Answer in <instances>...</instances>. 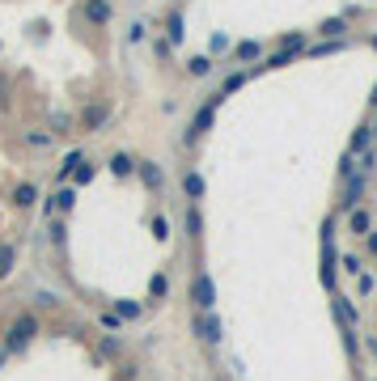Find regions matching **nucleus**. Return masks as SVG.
I'll return each mask as SVG.
<instances>
[{
    "label": "nucleus",
    "instance_id": "obj_1",
    "mask_svg": "<svg viewBox=\"0 0 377 381\" xmlns=\"http://www.w3.org/2000/svg\"><path fill=\"white\" fill-rule=\"evenodd\" d=\"M335 225H339V212H331L327 221H322V233H318V242H322V267H318V280H322V288H327V293H335V288H339V250H335Z\"/></svg>",
    "mask_w": 377,
    "mask_h": 381
},
{
    "label": "nucleus",
    "instance_id": "obj_2",
    "mask_svg": "<svg viewBox=\"0 0 377 381\" xmlns=\"http://www.w3.org/2000/svg\"><path fill=\"white\" fill-rule=\"evenodd\" d=\"M38 335H43L38 313H34V309H22V313H13V322L5 326V339H0V348H5L9 356H17V352H26Z\"/></svg>",
    "mask_w": 377,
    "mask_h": 381
},
{
    "label": "nucleus",
    "instance_id": "obj_3",
    "mask_svg": "<svg viewBox=\"0 0 377 381\" xmlns=\"http://www.w3.org/2000/svg\"><path fill=\"white\" fill-rule=\"evenodd\" d=\"M221 102H225V93H217V98H208L199 111H195V119H191V127L183 132V144L187 148H195L208 132H212V123H217V111H221Z\"/></svg>",
    "mask_w": 377,
    "mask_h": 381
},
{
    "label": "nucleus",
    "instance_id": "obj_4",
    "mask_svg": "<svg viewBox=\"0 0 377 381\" xmlns=\"http://www.w3.org/2000/svg\"><path fill=\"white\" fill-rule=\"evenodd\" d=\"M187 301L195 305V313H208V309H217V284H212V276H208V271H195V276H191Z\"/></svg>",
    "mask_w": 377,
    "mask_h": 381
},
{
    "label": "nucleus",
    "instance_id": "obj_5",
    "mask_svg": "<svg viewBox=\"0 0 377 381\" xmlns=\"http://www.w3.org/2000/svg\"><path fill=\"white\" fill-rule=\"evenodd\" d=\"M38 208H43L47 221H56V216H68V212L77 208V187H72V182H60V191H56V195H47V199H38Z\"/></svg>",
    "mask_w": 377,
    "mask_h": 381
},
{
    "label": "nucleus",
    "instance_id": "obj_6",
    "mask_svg": "<svg viewBox=\"0 0 377 381\" xmlns=\"http://www.w3.org/2000/svg\"><path fill=\"white\" fill-rule=\"evenodd\" d=\"M191 331H195V339H199V343H208V348H217V343L225 339V326H221L217 309H208V313H195V318H191Z\"/></svg>",
    "mask_w": 377,
    "mask_h": 381
},
{
    "label": "nucleus",
    "instance_id": "obj_7",
    "mask_svg": "<svg viewBox=\"0 0 377 381\" xmlns=\"http://www.w3.org/2000/svg\"><path fill=\"white\" fill-rule=\"evenodd\" d=\"M106 123H111V106H106V102H89V106H81V115H77V127H81L85 136L102 132Z\"/></svg>",
    "mask_w": 377,
    "mask_h": 381
},
{
    "label": "nucleus",
    "instance_id": "obj_8",
    "mask_svg": "<svg viewBox=\"0 0 377 381\" xmlns=\"http://www.w3.org/2000/svg\"><path fill=\"white\" fill-rule=\"evenodd\" d=\"M81 17L93 30H106V26L115 22V5H111V0H81Z\"/></svg>",
    "mask_w": 377,
    "mask_h": 381
},
{
    "label": "nucleus",
    "instance_id": "obj_9",
    "mask_svg": "<svg viewBox=\"0 0 377 381\" xmlns=\"http://www.w3.org/2000/svg\"><path fill=\"white\" fill-rule=\"evenodd\" d=\"M136 178H140L148 191H161V187H166V170H161L153 157H140V161H136Z\"/></svg>",
    "mask_w": 377,
    "mask_h": 381
},
{
    "label": "nucleus",
    "instance_id": "obj_10",
    "mask_svg": "<svg viewBox=\"0 0 377 381\" xmlns=\"http://www.w3.org/2000/svg\"><path fill=\"white\" fill-rule=\"evenodd\" d=\"M344 233H352V238H364V233H373V212L360 203V208H352L348 216H344Z\"/></svg>",
    "mask_w": 377,
    "mask_h": 381
},
{
    "label": "nucleus",
    "instance_id": "obj_11",
    "mask_svg": "<svg viewBox=\"0 0 377 381\" xmlns=\"http://www.w3.org/2000/svg\"><path fill=\"white\" fill-rule=\"evenodd\" d=\"M331 309H335V322L344 326V331H356V322H360V313H356V305H352L348 297H335V301H331Z\"/></svg>",
    "mask_w": 377,
    "mask_h": 381
},
{
    "label": "nucleus",
    "instance_id": "obj_12",
    "mask_svg": "<svg viewBox=\"0 0 377 381\" xmlns=\"http://www.w3.org/2000/svg\"><path fill=\"white\" fill-rule=\"evenodd\" d=\"M9 199H13V208H17V212H26V208H34L43 195H38V187H34V182H17Z\"/></svg>",
    "mask_w": 377,
    "mask_h": 381
},
{
    "label": "nucleus",
    "instance_id": "obj_13",
    "mask_svg": "<svg viewBox=\"0 0 377 381\" xmlns=\"http://www.w3.org/2000/svg\"><path fill=\"white\" fill-rule=\"evenodd\" d=\"M77 166H85V148H68V153H64V161H60L56 178H60V182H68V178L77 174Z\"/></svg>",
    "mask_w": 377,
    "mask_h": 381
},
{
    "label": "nucleus",
    "instance_id": "obj_14",
    "mask_svg": "<svg viewBox=\"0 0 377 381\" xmlns=\"http://www.w3.org/2000/svg\"><path fill=\"white\" fill-rule=\"evenodd\" d=\"M183 191H187V199H191V203H199V199H203V191H208L203 174H199V170H187V174H183Z\"/></svg>",
    "mask_w": 377,
    "mask_h": 381
},
{
    "label": "nucleus",
    "instance_id": "obj_15",
    "mask_svg": "<svg viewBox=\"0 0 377 381\" xmlns=\"http://www.w3.org/2000/svg\"><path fill=\"white\" fill-rule=\"evenodd\" d=\"M106 170H111L115 178H132L136 174V161L128 153H111V161H106Z\"/></svg>",
    "mask_w": 377,
    "mask_h": 381
},
{
    "label": "nucleus",
    "instance_id": "obj_16",
    "mask_svg": "<svg viewBox=\"0 0 377 381\" xmlns=\"http://www.w3.org/2000/svg\"><path fill=\"white\" fill-rule=\"evenodd\" d=\"M111 309H115L123 322H136V318H144V305H140V301H132V297H119V301H111Z\"/></svg>",
    "mask_w": 377,
    "mask_h": 381
},
{
    "label": "nucleus",
    "instance_id": "obj_17",
    "mask_svg": "<svg viewBox=\"0 0 377 381\" xmlns=\"http://www.w3.org/2000/svg\"><path fill=\"white\" fill-rule=\"evenodd\" d=\"M314 34H322V38H348V17H344V13H339V17H327Z\"/></svg>",
    "mask_w": 377,
    "mask_h": 381
},
{
    "label": "nucleus",
    "instance_id": "obj_18",
    "mask_svg": "<svg viewBox=\"0 0 377 381\" xmlns=\"http://www.w3.org/2000/svg\"><path fill=\"white\" fill-rule=\"evenodd\" d=\"M364 148H373V127H369V123H360V127L352 132V144H348V153H352V157H360Z\"/></svg>",
    "mask_w": 377,
    "mask_h": 381
},
{
    "label": "nucleus",
    "instance_id": "obj_19",
    "mask_svg": "<svg viewBox=\"0 0 377 381\" xmlns=\"http://www.w3.org/2000/svg\"><path fill=\"white\" fill-rule=\"evenodd\" d=\"M233 60H238V64H254V60L263 64V47H259V42H238V47H233Z\"/></svg>",
    "mask_w": 377,
    "mask_h": 381
},
{
    "label": "nucleus",
    "instance_id": "obj_20",
    "mask_svg": "<svg viewBox=\"0 0 377 381\" xmlns=\"http://www.w3.org/2000/svg\"><path fill=\"white\" fill-rule=\"evenodd\" d=\"M309 56H335V51H348V38H322L314 47H305Z\"/></svg>",
    "mask_w": 377,
    "mask_h": 381
},
{
    "label": "nucleus",
    "instance_id": "obj_21",
    "mask_svg": "<svg viewBox=\"0 0 377 381\" xmlns=\"http://www.w3.org/2000/svg\"><path fill=\"white\" fill-rule=\"evenodd\" d=\"M339 267H344V276H360V271H364V254L360 250H344L339 254Z\"/></svg>",
    "mask_w": 377,
    "mask_h": 381
},
{
    "label": "nucleus",
    "instance_id": "obj_22",
    "mask_svg": "<svg viewBox=\"0 0 377 381\" xmlns=\"http://www.w3.org/2000/svg\"><path fill=\"white\" fill-rule=\"evenodd\" d=\"M309 47V34L305 30H288V34H280V51H305Z\"/></svg>",
    "mask_w": 377,
    "mask_h": 381
},
{
    "label": "nucleus",
    "instance_id": "obj_23",
    "mask_svg": "<svg viewBox=\"0 0 377 381\" xmlns=\"http://www.w3.org/2000/svg\"><path fill=\"white\" fill-rule=\"evenodd\" d=\"M98 326H102V331H106V335H119V331H123V326H128V322H123V318H119L115 309H102V313H98Z\"/></svg>",
    "mask_w": 377,
    "mask_h": 381
},
{
    "label": "nucleus",
    "instance_id": "obj_24",
    "mask_svg": "<svg viewBox=\"0 0 377 381\" xmlns=\"http://www.w3.org/2000/svg\"><path fill=\"white\" fill-rule=\"evenodd\" d=\"M13 267H17V246H13V242H5V246H0V280L13 276Z\"/></svg>",
    "mask_w": 377,
    "mask_h": 381
},
{
    "label": "nucleus",
    "instance_id": "obj_25",
    "mask_svg": "<svg viewBox=\"0 0 377 381\" xmlns=\"http://www.w3.org/2000/svg\"><path fill=\"white\" fill-rule=\"evenodd\" d=\"M47 238H51V246H60V250H64V242H68V221H64V216H56V221H51Z\"/></svg>",
    "mask_w": 377,
    "mask_h": 381
},
{
    "label": "nucleus",
    "instance_id": "obj_26",
    "mask_svg": "<svg viewBox=\"0 0 377 381\" xmlns=\"http://www.w3.org/2000/svg\"><path fill=\"white\" fill-rule=\"evenodd\" d=\"M166 42H170V47L183 42V13H170V17H166Z\"/></svg>",
    "mask_w": 377,
    "mask_h": 381
},
{
    "label": "nucleus",
    "instance_id": "obj_27",
    "mask_svg": "<svg viewBox=\"0 0 377 381\" xmlns=\"http://www.w3.org/2000/svg\"><path fill=\"white\" fill-rule=\"evenodd\" d=\"M183 225H187V233H191V238H203V216H199V203H191V208H187V221H183Z\"/></svg>",
    "mask_w": 377,
    "mask_h": 381
},
{
    "label": "nucleus",
    "instance_id": "obj_28",
    "mask_svg": "<svg viewBox=\"0 0 377 381\" xmlns=\"http://www.w3.org/2000/svg\"><path fill=\"white\" fill-rule=\"evenodd\" d=\"M166 293H170V276H166V271H157V276L148 280V297H153V301H161Z\"/></svg>",
    "mask_w": 377,
    "mask_h": 381
},
{
    "label": "nucleus",
    "instance_id": "obj_29",
    "mask_svg": "<svg viewBox=\"0 0 377 381\" xmlns=\"http://www.w3.org/2000/svg\"><path fill=\"white\" fill-rule=\"evenodd\" d=\"M98 352H102L106 360H115V356L123 352V339H119V335H102V343H98Z\"/></svg>",
    "mask_w": 377,
    "mask_h": 381
},
{
    "label": "nucleus",
    "instance_id": "obj_30",
    "mask_svg": "<svg viewBox=\"0 0 377 381\" xmlns=\"http://www.w3.org/2000/svg\"><path fill=\"white\" fill-rule=\"evenodd\" d=\"M187 72H191L195 81L208 77V72H212V56H191V60H187Z\"/></svg>",
    "mask_w": 377,
    "mask_h": 381
},
{
    "label": "nucleus",
    "instance_id": "obj_31",
    "mask_svg": "<svg viewBox=\"0 0 377 381\" xmlns=\"http://www.w3.org/2000/svg\"><path fill=\"white\" fill-rule=\"evenodd\" d=\"M250 77H254V68H246V72H242V68H238V72H229V77H225V93H233V89H242V85H246Z\"/></svg>",
    "mask_w": 377,
    "mask_h": 381
},
{
    "label": "nucleus",
    "instance_id": "obj_32",
    "mask_svg": "<svg viewBox=\"0 0 377 381\" xmlns=\"http://www.w3.org/2000/svg\"><path fill=\"white\" fill-rule=\"evenodd\" d=\"M51 140H56V132H26L30 148H51Z\"/></svg>",
    "mask_w": 377,
    "mask_h": 381
},
{
    "label": "nucleus",
    "instance_id": "obj_33",
    "mask_svg": "<svg viewBox=\"0 0 377 381\" xmlns=\"http://www.w3.org/2000/svg\"><path fill=\"white\" fill-rule=\"evenodd\" d=\"M93 178H98V166H89V161H85V166H77V174H72V187H85Z\"/></svg>",
    "mask_w": 377,
    "mask_h": 381
},
{
    "label": "nucleus",
    "instance_id": "obj_34",
    "mask_svg": "<svg viewBox=\"0 0 377 381\" xmlns=\"http://www.w3.org/2000/svg\"><path fill=\"white\" fill-rule=\"evenodd\" d=\"M373 288H377V276L360 271V276H356V293H360V297H373Z\"/></svg>",
    "mask_w": 377,
    "mask_h": 381
},
{
    "label": "nucleus",
    "instance_id": "obj_35",
    "mask_svg": "<svg viewBox=\"0 0 377 381\" xmlns=\"http://www.w3.org/2000/svg\"><path fill=\"white\" fill-rule=\"evenodd\" d=\"M344 348H348V356H352V364L360 360V339H356V331H344Z\"/></svg>",
    "mask_w": 377,
    "mask_h": 381
},
{
    "label": "nucleus",
    "instance_id": "obj_36",
    "mask_svg": "<svg viewBox=\"0 0 377 381\" xmlns=\"http://www.w3.org/2000/svg\"><path fill=\"white\" fill-rule=\"evenodd\" d=\"M352 174H360V170H356V157H352V153H344V161H339V178L348 182Z\"/></svg>",
    "mask_w": 377,
    "mask_h": 381
},
{
    "label": "nucleus",
    "instance_id": "obj_37",
    "mask_svg": "<svg viewBox=\"0 0 377 381\" xmlns=\"http://www.w3.org/2000/svg\"><path fill=\"white\" fill-rule=\"evenodd\" d=\"M153 238H161V242L170 238V221H166V216H153Z\"/></svg>",
    "mask_w": 377,
    "mask_h": 381
},
{
    "label": "nucleus",
    "instance_id": "obj_38",
    "mask_svg": "<svg viewBox=\"0 0 377 381\" xmlns=\"http://www.w3.org/2000/svg\"><path fill=\"white\" fill-rule=\"evenodd\" d=\"M360 242H364V254H369V258H377V225H373V233H364Z\"/></svg>",
    "mask_w": 377,
    "mask_h": 381
},
{
    "label": "nucleus",
    "instance_id": "obj_39",
    "mask_svg": "<svg viewBox=\"0 0 377 381\" xmlns=\"http://www.w3.org/2000/svg\"><path fill=\"white\" fill-rule=\"evenodd\" d=\"M144 34H148V30H144V22H132V34H128V38H132V42H140Z\"/></svg>",
    "mask_w": 377,
    "mask_h": 381
},
{
    "label": "nucleus",
    "instance_id": "obj_40",
    "mask_svg": "<svg viewBox=\"0 0 377 381\" xmlns=\"http://www.w3.org/2000/svg\"><path fill=\"white\" fill-rule=\"evenodd\" d=\"M5 106H9V81L0 77V111H5Z\"/></svg>",
    "mask_w": 377,
    "mask_h": 381
},
{
    "label": "nucleus",
    "instance_id": "obj_41",
    "mask_svg": "<svg viewBox=\"0 0 377 381\" xmlns=\"http://www.w3.org/2000/svg\"><path fill=\"white\" fill-rule=\"evenodd\" d=\"M34 301H38V305H43V309H51V305H56V293H38V297H34Z\"/></svg>",
    "mask_w": 377,
    "mask_h": 381
},
{
    "label": "nucleus",
    "instance_id": "obj_42",
    "mask_svg": "<svg viewBox=\"0 0 377 381\" xmlns=\"http://www.w3.org/2000/svg\"><path fill=\"white\" fill-rule=\"evenodd\" d=\"M364 352H369V356H373V360H377V335H373V339H369V343H364Z\"/></svg>",
    "mask_w": 377,
    "mask_h": 381
},
{
    "label": "nucleus",
    "instance_id": "obj_43",
    "mask_svg": "<svg viewBox=\"0 0 377 381\" xmlns=\"http://www.w3.org/2000/svg\"><path fill=\"white\" fill-rule=\"evenodd\" d=\"M369 106H373V111H377V85H373V93H369Z\"/></svg>",
    "mask_w": 377,
    "mask_h": 381
},
{
    "label": "nucleus",
    "instance_id": "obj_44",
    "mask_svg": "<svg viewBox=\"0 0 377 381\" xmlns=\"http://www.w3.org/2000/svg\"><path fill=\"white\" fill-rule=\"evenodd\" d=\"M5 364H9V352H5V348H0V368H5Z\"/></svg>",
    "mask_w": 377,
    "mask_h": 381
},
{
    "label": "nucleus",
    "instance_id": "obj_45",
    "mask_svg": "<svg viewBox=\"0 0 377 381\" xmlns=\"http://www.w3.org/2000/svg\"><path fill=\"white\" fill-rule=\"evenodd\" d=\"M369 42H373V51H377V34H373V38H369Z\"/></svg>",
    "mask_w": 377,
    "mask_h": 381
},
{
    "label": "nucleus",
    "instance_id": "obj_46",
    "mask_svg": "<svg viewBox=\"0 0 377 381\" xmlns=\"http://www.w3.org/2000/svg\"><path fill=\"white\" fill-rule=\"evenodd\" d=\"M369 127H373V140H377V123H369Z\"/></svg>",
    "mask_w": 377,
    "mask_h": 381
},
{
    "label": "nucleus",
    "instance_id": "obj_47",
    "mask_svg": "<svg viewBox=\"0 0 377 381\" xmlns=\"http://www.w3.org/2000/svg\"><path fill=\"white\" fill-rule=\"evenodd\" d=\"M212 381H221V377H212Z\"/></svg>",
    "mask_w": 377,
    "mask_h": 381
},
{
    "label": "nucleus",
    "instance_id": "obj_48",
    "mask_svg": "<svg viewBox=\"0 0 377 381\" xmlns=\"http://www.w3.org/2000/svg\"><path fill=\"white\" fill-rule=\"evenodd\" d=\"M373 381H377V377H373Z\"/></svg>",
    "mask_w": 377,
    "mask_h": 381
}]
</instances>
